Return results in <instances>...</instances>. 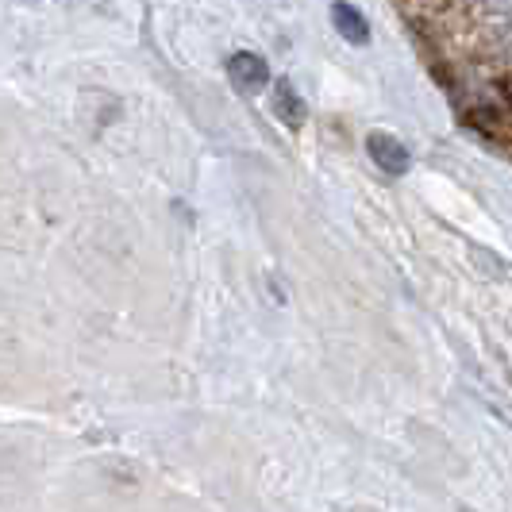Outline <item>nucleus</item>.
Wrapping results in <instances>:
<instances>
[{"instance_id":"1","label":"nucleus","mask_w":512,"mask_h":512,"mask_svg":"<svg viewBox=\"0 0 512 512\" xmlns=\"http://www.w3.org/2000/svg\"><path fill=\"white\" fill-rule=\"evenodd\" d=\"M366 154L378 162V170H382V174H393V178H401V174L412 166L409 147H405L397 135H385V131L366 135Z\"/></svg>"},{"instance_id":"2","label":"nucleus","mask_w":512,"mask_h":512,"mask_svg":"<svg viewBox=\"0 0 512 512\" xmlns=\"http://www.w3.org/2000/svg\"><path fill=\"white\" fill-rule=\"evenodd\" d=\"M228 77L239 93H258L262 85H270V66H266V58H262V54L239 51V54H231Z\"/></svg>"},{"instance_id":"3","label":"nucleus","mask_w":512,"mask_h":512,"mask_svg":"<svg viewBox=\"0 0 512 512\" xmlns=\"http://www.w3.org/2000/svg\"><path fill=\"white\" fill-rule=\"evenodd\" d=\"M274 116L282 120L285 128H305L308 104L289 77H278V81H274Z\"/></svg>"},{"instance_id":"4","label":"nucleus","mask_w":512,"mask_h":512,"mask_svg":"<svg viewBox=\"0 0 512 512\" xmlns=\"http://www.w3.org/2000/svg\"><path fill=\"white\" fill-rule=\"evenodd\" d=\"M332 24L335 31L351 43V47H366L370 43V24H366V16H362L355 4H347V0H335L332 4Z\"/></svg>"},{"instance_id":"5","label":"nucleus","mask_w":512,"mask_h":512,"mask_svg":"<svg viewBox=\"0 0 512 512\" xmlns=\"http://www.w3.org/2000/svg\"><path fill=\"white\" fill-rule=\"evenodd\" d=\"M493 12H512V0H486Z\"/></svg>"}]
</instances>
